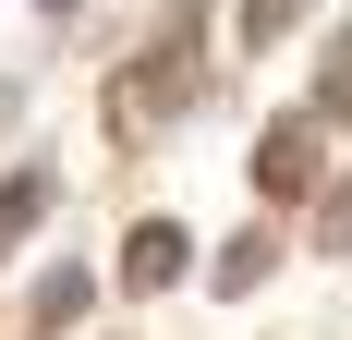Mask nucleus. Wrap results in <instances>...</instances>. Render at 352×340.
I'll use <instances>...</instances> for the list:
<instances>
[{
  "label": "nucleus",
  "mask_w": 352,
  "mask_h": 340,
  "mask_svg": "<svg viewBox=\"0 0 352 340\" xmlns=\"http://www.w3.org/2000/svg\"><path fill=\"white\" fill-rule=\"evenodd\" d=\"M316 109H352V49H340V61L316 73Z\"/></svg>",
  "instance_id": "obj_7"
},
{
  "label": "nucleus",
  "mask_w": 352,
  "mask_h": 340,
  "mask_svg": "<svg viewBox=\"0 0 352 340\" xmlns=\"http://www.w3.org/2000/svg\"><path fill=\"white\" fill-rule=\"evenodd\" d=\"M255 182H267V195H316V122H267Z\"/></svg>",
  "instance_id": "obj_2"
},
{
  "label": "nucleus",
  "mask_w": 352,
  "mask_h": 340,
  "mask_svg": "<svg viewBox=\"0 0 352 340\" xmlns=\"http://www.w3.org/2000/svg\"><path fill=\"white\" fill-rule=\"evenodd\" d=\"M292 12H304V0H255L243 25H255V36H280V25H292Z\"/></svg>",
  "instance_id": "obj_8"
},
{
  "label": "nucleus",
  "mask_w": 352,
  "mask_h": 340,
  "mask_svg": "<svg viewBox=\"0 0 352 340\" xmlns=\"http://www.w3.org/2000/svg\"><path fill=\"white\" fill-rule=\"evenodd\" d=\"M36 12H73V0H36Z\"/></svg>",
  "instance_id": "obj_9"
},
{
  "label": "nucleus",
  "mask_w": 352,
  "mask_h": 340,
  "mask_svg": "<svg viewBox=\"0 0 352 340\" xmlns=\"http://www.w3.org/2000/svg\"><path fill=\"white\" fill-rule=\"evenodd\" d=\"M36 219H49V170H0V255H12Z\"/></svg>",
  "instance_id": "obj_3"
},
{
  "label": "nucleus",
  "mask_w": 352,
  "mask_h": 340,
  "mask_svg": "<svg viewBox=\"0 0 352 340\" xmlns=\"http://www.w3.org/2000/svg\"><path fill=\"white\" fill-rule=\"evenodd\" d=\"M85 304H98V279H85V268H49V279H36V328H73Z\"/></svg>",
  "instance_id": "obj_4"
},
{
  "label": "nucleus",
  "mask_w": 352,
  "mask_h": 340,
  "mask_svg": "<svg viewBox=\"0 0 352 340\" xmlns=\"http://www.w3.org/2000/svg\"><path fill=\"white\" fill-rule=\"evenodd\" d=\"M316 231H328V243H352V182H328V206H316Z\"/></svg>",
  "instance_id": "obj_6"
},
{
  "label": "nucleus",
  "mask_w": 352,
  "mask_h": 340,
  "mask_svg": "<svg viewBox=\"0 0 352 340\" xmlns=\"http://www.w3.org/2000/svg\"><path fill=\"white\" fill-rule=\"evenodd\" d=\"M267 255H280L267 231H243V243H219V292H255V279H267Z\"/></svg>",
  "instance_id": "obj_5"
},
{
  "label": "nucleus",
  "mask_w": 352,
  "mask_h": 340,
  "mask_svg": "<svg viewBox=\"0 0 352 340\" xmlns=\"http://www.w3.org/2000/svg\"><path fill=\"white\" fill-rule=\"evenodd\" d=\"M182 255H195V243H182V219H134V231H122V292H170Z\"/></svg>",
  "instance_id": "obj_1"
}]
</instances>
